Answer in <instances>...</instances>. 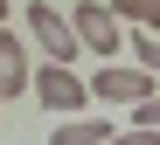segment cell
Wrapping results in <instances>:
<instances>
[{
    "instance_id": "obj_1",
    "label": "cell",
    "mask_w": 160,
    "mask_h": 145,
    "mask_svg": "<svg viewBox=\"0 0 160 145\" xmlns=\"http://www.w3.org/2000/svg\"><path fill=\"white\" fill-rule=\"evenodd\" d=\"M70 28H77V42H84V55H104V62H112V55L125 48V21L104 7V0H77Z\"/></svg>"
},
{
    "instance_id": "obj_2",
    "label": "cell",
    "mask_w": 160,
    "mask_h": 145,
    "mask_svg": "<svg viewBox=\"0 0 160 145\" xmlns=\"http://www.w3.org/2000/svg\"><path fill=\"white\" fill-rule=\"evenodd\" d=\"M91 97L98 104H146V97H160V76L153 69H139V62H104L98 76H91Z\"/></svg>"
},
{
    "instance_id": "obj_3",
    "label": "cell",
    "mask_w": 160,
    "mask_h": 145,
    "mask_svg": "<svg viewBox=\"0 0 160 145\" xmlns=\"http://www.w3.org/2000/svg\"><path fill=\"white\" fill-rule=\"evenodd\" d=\"M28 42L49 55V62H77V55H84V42H77L70 14H56L49 0H28Z\"/></svg>"
},
{
    "instance_id": "obj_4",
    "label": "cell",
    "mask_w": 160,
    "mask_h": 145,
    "mask_svg": "<svg viewBox=\"0 0 160 145\" xmlns=\"http://www.w3.org/2000/svg\"><path fill=\"white\" fill-rule=\"evenodd\" d=\"M35 97H42V111H84L91 104V83L77 76L70 62H42L35 69Z\"/></svg>"
},
{
    "instance_id": "obj_5",
    "label": "cell",
    "mask_w": 160,
    "mask_h": 145,
    "mask_svg": "<svg viewBox=\"0 0 160 145\" xmlns=\"http://www.w3.org/2000/svg\"><path fill=\"white\" fill-rule=\"evenodd\" d=\"M35 90V62H28V42L14 28H0V97H21Z\"/></svg>"
},
{
    "instance_id": "obj_6",
    "label": "cell",
    "mask_w": 160,
    "mask_h": 145,
    "mask_svg": "<svg viewBox=\"0 0 160 145\" xmlns=\"http://www.w3.org/2000/svg\"><path fill=\"white\" fill-rule=\"evenodd\" d=\"M112 138H118L112 118H63L56 131H49V145H112Z\"/></svg>"
},
{
    "instance_id": "obj_7",
    "label": "cell",
    "mask_w": 160,
    "mask_h": 145,
    "mask_svg": "<svg viewBox=\"0 0 160 145\" xmlns=\"http://www.w3.org/2000/svg\"><path fill=\"white\" fill-rule=\"evenodd\" d=\"M112 14L125 28H153V35H160V0H112Z\"/></svg>"
},
{
    "instance_id": "obj_8",
    "label": "cell",
    "mask_w": 160,
    "mask_h": 145,
    "mask_svg": "<svg viewBox=\"0 0 160 145\" xmlns=\"http://www.w3.org/2000/svg\"><path fill=\"white\" fill-rule=\"evenodd\" d=\"M132 62L160 76V35H153V28H132Z\"/></svg>"
},
{
    "instance_id": "obj_9",
    "label": "cell",
    "mask_w": 160,
    "mask_h": 145,
    "mask_svg": "<svg viewBox=\"0 0 160 145\" xmlns=\"http://www.w3.org/2000/svg\"><path fill=\"white\" fill-rule=\"evenodd\" d=\"M132 131H160V97H146V104H132Z\"/></svg>"
},
{
    "instance_id": "obj_10",
    "label": "cell",
    "mask_w": 160,
    "mask_h": 145,
    "mask_svg": "<svg viewBox=\"0 0 160 145\" xmlns=\"http://www.w3.org/2000/svg\"><path fill=\"white\" fill-rule=\"evenodd\" d=\"M112 145H160V131H132V125H125V131H118Z\"/></svg>"
},
{
    "instance_id": "obj_11",
    "label": "cell",
    "mask_w": 160,
    "mask_h": 145,
    "mask_svg": "<svg viewBox=\"0 0 160 145\" xmlns=\"http://www.w3.org/2000/svg\"><path fill=\"white\" fill-rule=\"evenodd\" d=\"M0 28H7V0H0Z\"/></svg>"
},
{
    "instance_id": "obj_12",
    "label": "cell",
    "mask_w": 160,
    "mask_h": 145,
    "mask_svg": "<svg viewBox=\"0 0 160 145\" xmlns=\"http://www.w3.org/2000/svg\"><path fill=\"white\" fill-rule=\"evenodd\" d=\"M0 104H7V97H0Z\"/></svg>"
}]
</instances>
